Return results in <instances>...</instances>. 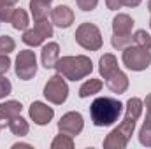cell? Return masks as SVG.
<instances>
[{
	"mask_svg": "<svg viewBox=\"0 0 151 149\" xmlns=\"http://www.w3.org/2000/svg\"><path fill=\"white\" fill-rule=\"evenodd\" d=\"M76 4H77V7H79L81 11L90 12V11H93V9L99 5V0H76Z\"/></svg>",
	"mask_w": 151,
	"mask_h": 149,
	"instance_id": "cell-27",
	"label": "cell"
},
{
	"mask_svg": "<svg viewBox=\"0 0 151 149\" xmlns=\"http://www.w3.org/2000/svg\"><path fill=\"white\" fill-rule=\"evenodd\" d=\"M116 69H119V65H118V60H116V56H114L113 53H106V54L99 60V72H100L102 77L109 75L111 72H114Z\"/></svg>",
	"mask_w": 151,
	"mask_h": 149,
	"instance_id": "cell-18",
	"label": "cell"
},
{
	"mask_svg": "<svg viewBox=\"0 0 151 149\" xmlns=\"http://www.w3.org/2000/svg\"><path fill=\"white\" fill-rule=\"evenodd\" d=\"M7 126H9L11 133H12V135H18V137H25V135L30 132V125H28V121H27L25 117H21V114L16 116V117H12V119L7 123Z\"/></svg>",
	"mask_w": 151,
	"mask_h": 149,
	"instance_id": "cell-20",
	"label": "cell"
},
{
	"mask_svg": "<svg viewBox=\"0 0 151 149\" xmlns=\"http://www.w3.org/2000/svg\"><path fill=\"white\" fill-rule=\"evenodd\" d=\"M144 109V104L139 97H132L127 102V111L123 121L114 128L113 132L104 139V149H125L128 146L130 137L134 135L135 130V123L141 117Z\"/></svg>",
	"mask_w": 151,
	"mask_h": 149,
	"instance_id": "cell-1",
	"label": "cell"
},
{
	"mask_svg": "<svg viewBox=\"0 0 151 149\" xmlns=\"http://www.w3.org/2000/svg\"><path fill=\"white\" fill-rule=\"evenodd\" d=\"M16 49L14 39L9 35H0V54H9Z\"/></svg>",
	"mask_w": 151,
	"mask_h": 149,
	"instance_id": "cell-24",
	"label": "cell"
},
{
	"mask_svg": "<svg viewBox=\"0 0 151 149\" xmlns=\"http://www.w3.org/2000/svg\"><path fill=\"white\" fill-rule=\"evenodd\" d=\"M30 12H32L34 21L47 19V16H51V2H47V0H30Z\"/></svg>",
	"mask_w": 151,
	"mask_h": 149,
	"instance_id": "cell-16",
	"label": "cell"
},
{
	"mask_svg": "<svg viewBox=\"0 0 151 149\" xmlns=\"http://www.w3.org/2000/svg\"><path fill=\"white\" fill-rule=\"evenodd\" d=\"M11 69V58L7 54H0V75H4Z\"/></svg>",
	"mask_w": 151,
	"mask_h": 149,
	"instance_id": "cell-28",
	"label": "cell"
},
{
	"mask_svg": "<svg viewBox=\"0 0 151 149\" xmlns=\"http://www.w3.org/2000/svg\"><path fill=\"white\" fill-rule=\"evenodd\" d=\"M104 79H106L107 90L113 91V93H118V95L125 93V91L128 90V84H130V82H128V75L125 74L121 69H116L114 72H111L109 75H106Z\"/></svg>",
	"mask_w": 151,
	"mask_h": 149,
	"instance_id": "cell-12",
	"label": "cell"
},
{
	"mask_svg": "<svg viewBox=\"0 0 151 149\" xmlns=\"http://www.w3.org/2000/svg\"><path fill=\"white\" fill-rule=\"evenodd\" d=\"M132 28H134V19L128 14H116L113 19V34L116 35H132Z\"/></svg>",
	"mask_w": 151,
	"mask_h": 149,
	"instance_id": "cell-15",
	"label": "cell"
},
{
	"mask_svg": "<svg viewBox=\"0 0 151 149\" xmlns=\"http://www.w3.org/2000/svg\"><path fill=\"white\" fill-rule=\"evenodd\" d=\"M132 40H134V44L139 46V47L151 49V35L146 30H137V32L132 35Z\"/></svg>",
	"mask_w": 151,
	"mask_h": 149,
	"instance_id": "cell-22",
	"label": "cell"
},
{
	"mask_svg": "<svg viewBox=\"0 0 151 149\" xmlns=\"http://www.w3.org/2000/svg\"><path fill=\"white\" fill-rule=\"evenodd\" d=\"M76 16L74 11L69 7V5H56L51 9V23L58 28H69L72 23H74Z\"/></svg>",
	"mask_w": 151,
	"mask_h": 149,
	"instance_id": "cell-11",
	"label": "cell"
},
{
	"mask_svg": "<svg viewBox=\"0 0 151 149\" xmlns=\"http://www.w3.org/2000/svg\"><path fill=\"white\" fill-rule=\"evenodd\" d=\"M123 112V104L113 97H99L90 105V117L95 126H111Z\"/></svg>",
	"mask_w": 151,
	"mask_h": 149,
	"instance_id": "cell-2",
	"label": "cell"
},
{
	"mask_svg": "<svg viewBox=\"0 0 151 149\" xmlns=\"http://www.w3.org/2000/svg\"><path fill=\"white\" fill-rule=\"evenodd\" d=\"M141 2L142 0H121V4L125 7H137V5H141Z\"/></svg>",
	"mask_w": 151,
	"mask_h": 149,
	"instance_id": "cell-32",
	"label": "cell"
},
{
	"mask_svg": "<svg viewBox=\"0 0 151 149\" xmlns=\"http://www.w3.org/2000/svg\"><path fill=\"white\" fill-rule=\"evenodd\" d=\"M11 91H12V84H11V81H9L7 77L0 75V100L5 98L7 95H11Z\"/></svg>",
	"mask_w": 151,
	"mask_h": 149,
	"instance_id": "cell-26",
	"label": "cell"
},
{
	"mask_svg": "<svg viewBox=\"0 0 151 149\" xmlns=\"http://www.w3.org/2000/svg\"><path fill=\"white\" fill-rule=\"evenodd\" d=\"M28 114H30V117H32V121L39 125V126H46V125H49L51 121H53V117H55V111H53V107H49L47 104H44V102H32V105H30V109H28Z\"/></svg>",
	"mask_w": 151,
	"mask_h": 149,
	"instance_id": "cell-10",
	"label": "cell"
},
{
	"mask_svg": "<svg viewBox=\"0 0 151 149\" xmlns=\"http://www.w3.org/2000/svg\"><path fill=\"white\" fill-rule=\"evenodd\" d=\"M44 97L53 105L65 104V100L69 97V86L65 82V77L60 75L58 72L53 75V77H49L47 82H46V86H44Z\"/></svg>",
	"mask_w": 151,
	"mask_h": 149,
	"instance_id": "cell-6",
	"label": "cell"
},
{
	"mask_svg": "<svg viewBox=\"0 0 151 149\" xmlns=\"http://www.w3.org/2000/svg\"><path fill=\"white\" fill-rule=\"evenodd\" d=\"M106 5H107V9H109V11H118V9H121V7H123L121 0H106Z\"/></svg>",
	"mask_w": 151,
	"mask_h": 149,
	"instance_id": "cell-31",
	"label": "cell"
},
{
	"mask_svg": "<svg viewBox=\"0 0 151 149\" xmlns=\"http://www.w3.org/2000/svg\"><path fill=\"white\" fill-rule=\"evenodd\" d=\"M60 58V46L56 42H47L42 46L40 51V62L44 69H55L56 62Z\"/></svg>",
	"mask_w": 151,
	"mask_h": 149,
	"instance_id": "cell-13",
	"label": "cell"
},
{
	"mask_svg": "<svg viewBox=\"0 0 151 149\" xmlns=\"http://www.w3.org/2000/svg\"><path fill=\"white\" fill-rule=\"evenodd\" d=\"M121 62L128 70L142 72L151 65V49H144L139 46H127L121 54Z\"/></svg>",
	"mask_w": 151,
	"mask_h": 149,
	"instance_id": "cell-4",
	"label": "cell"
},
{
	"mask_svg": "<svg viewBox=\"0 0 151 149\" xmlns=\"http://www.w3.org/2000/svg\"><path fill=\"white\" fill-rule=\"evenodd\" d=\"M21 111H23V105H21V102H18V100L2 102V104H0V123H2V126H5L12 117L19 116Z\"/></svg>",
	"mask_w": 151,
	"mask_h": 149,
	"instance_id": "cell-14",
	"label": "cell"
},
{
	"mask_svg": "<svg viewBox=\"0 0 151 149\" xmlns=\"http://www.w3.org/2000/svg\"><path fill=\"white\" fill-rule=\"evenodd\" d=\"M139 142L146 148H151V126L142 125L139 130Z\"/></svg>",
	"mask_w": 151,
	"mask_h": 149,
	"instance_id": "cell-25",
	"label": "cell"
},
{
	"mask_svg": "<svg viewBox=\"0 0 151 149\" xmlns=\"http://www.w3.org/2000/svg\"><path fill=\"white\" fill-rule=\"evenodd\" d=\"M142 104H144V107H146V121H144V125L151 126V93L146 95V98H144Z\"/></svg>",
	"mask_w": 151,
	"mask_h": 149,
	"instance_id": "cell-29",
	"label": "cell"
},
{
	"mask_svg": "<svg viewBox=\"0 0 151 149\" xmlns=\"http://www.w3.org/2000/svg\"><path fill=\"white\" fill-rule=\"evenodd\" d=\"M14 7H0V23H9V18H11V12H12Z\"/></svg>",
	"mask_w": 151,
	"mask_h": 149,
	"instance_id": "cell-30",
	"label": "cell"
},
{
	"mask_svg": "<svg viewBox=\"0 0 151 149\" xmlns=\"http://www.w3.org/2000/svg\"><path fill=\"white\" fill-rule=\"evenodd\" d=\"M9 23L12 25V28L14 30H19V32H25L27 28H28V25H30V19H28V14H27V11L25 9H12V12H11V18H9Z\"/></svg>",
	"mask_w": 151,
	"mask_h": 149,
	"instance_id": "cell-17",
	"label": "cell"
},
{
	"mask_svg": "<svg viewBox=\"0 0 151 149\" xmlns=\"http://www.w3.org/2000/svg\"><path fill=\"white\" fill-rule=\"evenodd\" d=\"M102 88H104V82H102L100 79H88V81H84V82L81 84V88H79V97H81V98H88V97H91V95L100 93Z\"/></svg>",
	"mask_w": 151,
	"mask_h": 149,
	"instance_id": "cell-19",
	"label": "cell"
},
{
	"mask_svg": "<svg viewBox=\"0 0 151 149\" xmlns=\"http://www.w3.org/2000/svg\"><path fill=\"white\" fill-rule=\"evenodd\" d=\"M76 42L86 49V51H99L102 46H104V40H102V34L99 30L97 25L93 23H81L76 30Z\"/></svg>",
	"mask_w": 151,
	"mask_h": 149,
	"instance_id": "cell-5",
	"label": "cell"
},
{
	"mask_svg": "<svg viewBox=\"0 0 151 149\" xmlns=\"http://www.w3.org/2000/svg\"><path fill=\"white\" fill-rule=\"evenodd\" d=\"M111 44H113L114 49L123 51L127 46L132 44V35H116V34H113V37H111Z\"/></svg>",
	"mask_w": 151,
	"mask_h": 149,
	"instance_id": "cell-23",
	"label": "cell"
},
{
	"mask_svg": "<svg viewBox=\"0 0 151 149\" xmlns=\"http://www.w3.org/2000/svg\"><path fill=\"white\" fill-rule=\"evenodd\" d=\"M49 37H53V23L49 19H40L35 21L34 28H27L23 32L21 40L30 47H37L44 44V40H47Z\"/></svg>",
	"mask_w": 151,
	"mask_h": 149,
	"instance_id": "cell-8",
	"label": "cell"
},
{
	"mask_svg": "<svg viewBox=\"0 0 151 149\" xmlns=\"http://www.w3.org/2000/svg\"><path fill=\"white\" fill-rule=\"evenodd\" d=\"M74 148V137L67 135L63 132H60V135H56L51 142V149H72Z\"/></svg>",
	"mask_w": 151,
	"mask_h": 149,
	"instance_id": "cell-21",
	"label": "cell"
},
{
	"mask_svg": "<svg viewBox=\"0 0 151 149\" xmlns=\"http://www.w3.org/2000/svg\"><path fill=\"white\" fill-rule=\"evenodd\" d=\"M18 0H0V7H14Z\"/></svg>",
	"mask_w": 151,
	"mask_h": 149,
	"instance_id": "cell-33",
	"label": "cell"
},
{
	"mask_svg": "<svg viewBox=\"0 0 151 149\" xmlns=\"http://www.w3.org/2000/svg\"><path fill=\"white\" fill-rule=\"evenodd\" d=\"M0 128H2V123H0Z\"/></svg>",
	"mask_w": 151,
	"mask_h": 149,
	"instance_id": "cell-36",
	"label": "cell"
},
{
	"mask_svg": "<svg viewBox=\"0 0 151 149\" xmlns=\"http://www.w3.org/2000/svg\"><path fill=\"white\" fill-rule=\"evenodd\" d=\"M56 72L63 75L69 81H79L84 79L91 74L93 70V63L88 56L84 54H76V56H62L58 58L56 65H55Z\"/></svg>",
	"mask_w": 151,
	"mask_h": 149,
	"instance_id": "cell-3",
	"label": "cell"
},
{
	"mask_svg": "<svg viewBox=\"0 0 151 149\" xmlns=\"http://www.w3.org/2000/svg\"><path fill=\"white\" fill-rule=\"evenodd\" d=\"M14 72L21 81H30L37 74V56L32 49H21L14 62Z\"/></svg>",
	"mask_w": 151,
	"mask_h": 149,
	"instance_id": "cell-7",
	"label": "cell"
},
{
	"mask_svg": "<svg viewBox=\"0 0 151 149\" xmlns=\"http://www.w3.org/2000/svg\"><path fill=\"white\" fill-rule=\"evenodd\" d=\"M83 128H84V119H83V116L79 112L76 111L63 114L60 117V121H58V130L67 133V135H72V137L79 135L83 132Z\"/></svg>",
	"mask_w": 151,
	"mask_h": 149,
	"instance_id": "cell-9",
	"label": "cell"
},
{
	"mask_svg": "<svg viewBox=\"0 0 151 149\" xmlns=\"http://www.w3.org/2000/svg\"><path fill=\"white\" fill-rule=\"evenodd\" d=\"M148 11L151 12V0H148Z\"/></svg>",
	"mask_w": 151,
	"mask_h": 149,
	"instance_id": "cell-34",
	"label": "cell"
},
{
	"mask_svg": "<svg viewBox=\"0 0 151 149\" xmlns=\"http://www.w3.org/2000/svg\"><path fill=\"white\" fill-rule=\"evenodd\" d=\"M150 28H151V18H150Z\"/></svg>",
	"mask_w": 151,
	"mask_h": 149,
	"instance_id": "cell-35",
	"label": "cell"
},
{
	"mask_svg": "<svg viewBox=\"0 0 151 149\" xmlns=\"http://www.w3.org/2000/svg\"><path fill=\"white\" fill-rule=\"evenodd\" d=\"M47 2H51V0H47Z\"/></svg>",
	"mask_w": 151,
	"mask_h": 149,
	"instance_id": "cell-37",
	"label": "cell"
}]
</instances>
